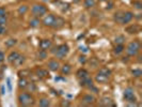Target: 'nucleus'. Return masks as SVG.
I'll list each match as a JSON object with an SVG mask.
<instances>
[{
    "instance_id": "obj_1",
    "label": "nucleus",
    "mask_w": 142,
    "mask_h": 107,
    "mask_svg": "<svg viewBox=\"0 0 142 107\" xmlns=\"http://www.w3.org/2000/svg\"><path fill=\"white\" fill-rule=\"evenodd\" d=\"M140 48H141L140 42L139 41H134V42H130L128 44L127 48H126V53H127L128 56L134 57V56H136L140 52Z\"/></svg>"
},
{
    "instance_id": "obj_2",
    "label": "nucleus",
    "mask_w": 142,
    "mask_h": 107,
    "mask_svg": "<svg viewBox=\"0 0 142 107\" xmlns=\"http://www.w3.org/2000/svg\"><path fill=\"white\" fill-rule=\"evenodd\" d=\"M18 102L22 106H30L34 104V99L27 92H22L18 95Z\"/></svg>"
},
{
    "instance_id": "obj_3",
    "label": "nucleus",
    "mask_w": 142,
    "mask_h": 107,
    "mask_svg": "<svg viewBox=\"0 0 142 107\" xmlns=\"http://www.w3.org/2000/svg\"><path fill=\"white\" fill-rule=\"evenodd\" d=\"M70 52V47L67 44H61L57 47V50L55 53V56L59 59H63Z\"/></svg>"
},
{
    "instance_id": "obj_4",
    "label": "nucleus",
    "mask_w": 142,
    "mask_h": 107,
    "mask_svg": "<svg viewBox=\"0 0 142 107\" xmlns=\"http://www.w3.org/2000/svg\"><path fill=\"white\" fill-rule=\"evenodd\" d=\"M31 12L34 15V17H39V16H43L47 13V8L44 4H34L31 9Z\"/></svg>"
},
{
    "instance_id": "obj_5",
    "label": "nucleus",
    "mask_w": 142,
    "mask_h": 107,
    "mask_svg": "<svg viewBox=\"0 0 142 107\" xmlns=\"http://www.w3.org/2000/svg\"><path fill=\"white\" fill-rule=\"evenodd\" d=\"M124 99L126 102H129V103H136L137 102V98L135 95V92L132 88H126L124 91Z\"/></svg>"
},
{
    "instance_id": "obj_6",
    "label": "nucleus",
    "mask_w": 142,
    "mask_h": 107,
    "mask_svg": "<svg viewBox=\"0 0 142 107\" xmlns=\"http://www.w3.org/2000/svg\"><path fill=\"white\" fill-rule=\"evenodd\" d=\"M134 13L133 12H124L123 13V16H122V19H121V24L122 25H125V24H128L129 22H132V19L134 18Z\"/></svg>"
},
{
    "instance_id": "obj_7",
    "label": "nucleus",
    "mask_w": 142,
    "mask_h": 107,
    "mask_svg": "<svg viewBox=\"0 0 142 107\" xmlns=\"http://www.w3.org/2000/svg\"><path fill=\"white\" fill-rule=\"evenodd\" d=\"M55 15L52 14H49V15H46V16L43 18V25L46 26V27H52V24H54V21H55Z\"/></svg>"
},
{
    "instance_id": "obj_8",
    "label": "nucleus",
    "mask_w": 142,
    "mask_h": 107,
    "mask_svg": "<svg viewBox=\"0 0 142 107\" xmlns=\"http://www.w3.org/2000/svg\"><path fill=\"white\" fill-rule=\"evenodd\" d=\"M95 102V98L92 94H85L81 99V105H91Z\"/></svg>"
},
{
    "instance_id": "obj_9",
    "label": "nucleus",
    "mask_w": 142,
    "mask_h": 107,
    "mask_svg": "<svg viewBox=\"0 0 142 107\" xmlns=\"http://www.w3.org/2000/svg\"><path fill=\"white\" fill-rule=\"evenodd\" d=\"M79 83H80V86L87 87V88H90V87L93 86V79L91 77H89V76H87V77H83V78H80Z\"/></svg>"
},
{
    "instance_id": "obj_10",
    "label": "nucleus",
    "mask_w": 142,
    "mask_h": 107,
    "mask_svg": "<svg viewBox=\"0 0 142 107\" xmlns=\"http://www.w3.org/2000/svg\"><path fill=\"white\" fill-rule=\"evenodd\" d=\"M52 46V43L50 40H42L40 42V48L43 50H47V49H50Z\"/></svg>"
},
{
    "instance_id": "obj_11",
    "label": "nucleus",
    "mask_w": 142,
    "mask_h": 107,
    "mask_svg": "<svg viewBox=\"0 0 142 107\" xmlns=\"http://www.w3.org/2000/svg\"><path fill=\"white\" fill-rule=\"evenodd\" d=\"M47 67H48V69L50 71L56 72V71H58L60 69V63L58 62L57 60H50L49 62H48V64H47Z\"/></svg>"
},
{
    "instance_id": "obj_12",
    "label": "nucleus",
    "mask_w": 142,
    "mask_h": 107,
    "mask_svg": "<svg viewBox=\"0 0 142 107\" xmlns=\"http://www.w3.org/2000/svg\"><path fill=\"white\" fill-rule=\"evenodd\" d=\"M64 24H65V21L63 19L62 17L58 16V17H55V21H54L52 27H54V28H57V29H59V28H61V27H63V26H64Z\"/></svg>"
},
{
    "instance_id": "obj_13",
    "label": "nucleus",
    "mask_w": 142,
    "mask_h": 107,
    "mask_svg": "<svg viewBox=\"0 0 142 107\" xmlns=\"http://www.w3.org/2000/svg\"><path fill=\"white\" fill-rule=\"evenodd\" d=\"M108 79H109L108 76H106V75H104V74H102V73H99V72L96 74L95 80H96L97 83H99V84H105V83L108 81Z\"/></svg>"
},
{
    "instance_id": "obj_14",
    "label": "nucleus",
    "mask_w": 142,
    "mask_h": 107,
    "mask_svg": "<svg viewBox=\"0 0 142 107\" xmlns=\"http://www.w3.org/2000/svg\"><path fill=\"white\" fill-rule=\"evenodd\" d=\"M24 62H25V56H23V55L19 54V55L16 57V59L13 61V64L16 65V67H19V65H22Z\"/></svg>"
},
{
    "instance_id": "obj_15",
    "label": "nucleus",
    "mask_w": 142,
    "mask_h": 107,
    "mask_svg": "<svg viewBox=\"0 0 142 107\" xmlns=\"http://www.w3.org/2000/svg\"><path fill=\"white\" fill-rule=\"evenodd\" d=\"M76 75H77V77L80 79V78H83V77H87V76H89V72L87 70H85V69H79V70L77 71Z\"/></svg>"
},
{
    "instance_id": "obj_16",
    "label": "nucleus",
    "mask_w": 142,
    "mask_h": 107,
    "mask_svg": "<svg viewBox=\"0 0 142 107\" xmlns=\"http://www.w3.org/2000/svg\"><path fill=\"white\" fill-rule=\"evenodd\" d=\"M139 26L138 25H132L130 27H128V28H126V31H127L128 33H130V34H133V33H137V32H139Z\"/></svg>"
},
{
    "instance_id": "obj_17",
    "label": "nucleus",
    "mask_w": 142,
    "mask_h": 107,
    "mask_svg": "<svg viewBox=\"0 0 142 107\" xmlns=\"http://www.w3.org/2000/svg\"><path fill=\"white\" fill-rule=\"evenodd\" d=\"M101 105H103V106H114V104H113L112 100H111V99H108V98H104V99H102V101H101Z\"/></svg>"
},
{
    "instance_id": "obj_18",
    "label": "nucleus",
    "mask_w": 142,
    "mask_h": 107,
    "mask_svg": "<svg viewBox=\"0 0 142 107\" xmlns=\"http://www.w3.org/2000/svg\"><path fill=\"white\" fill-rule=\"evenodd\" d=\"M124 49H125V47H124L123 44H118L117 46L114 47V49H113V53L115 55H120V54H122L124 52Z\"/></svg>"
},
{
    "instance_id": "obj_19",
    "label": "nucleus",
    "mask_w": 142,
    "mask_h": 107,
    "mask_svg": "<svg viewBox=\"0 0 142 107\" xmlns=\"http://www.w3.org/2000/svg\"><path fill=\"white\" fill-rule=\"evenodd\" d=\"M36 75H38V77L40 78H45L48 76V72H47L46 70H43V69H40L36 71Z\"/></svg>"
},
{
    "instance_id": "obj_20",
    "label": "nucleus",
    "mask_w": 142,
    "mask_h": 107,
    "mask_svg": "<svg viewBox=\"0 0 142 107\" xmlns=\"http://www.w3.org/2000/svg\"><path fill=\"white\" fill-rule=\"evenodd\" d=\"M85 7L87 9H90V8H94L96 4V1L95 0H85V2H83Z\"/></svg>"
},
{
    "instance_id": "obj_21",
    "label": "nucleus",
    "mask_w": 142,
    "mask_h": 107,
    "mask_svg": "<svg viewBox=\"0 0 142 107\" xmlns=\"http://www.w3.org/2000/svg\"><path fill=\"white\" fill-rule=\"evenodd\" d=\"M27 85H28V80L25 77H20L19 80H18V87L20 89H26Z\"/></svg>"
},
{
    "instance_id": "obj_22",
    "label": "nucleus",
    "mask_w": 142,
    "mask_h": 107,
    "mask_svg": "<svg viewBox=\"0 0 142 107\" xmlns=\"http://www.w3.org/2000/svg\"><path fill=\"white\" fill-rule=\"evenodd\" d=\"M71 71H72V68H71L70 64H64V65L62 67V69H61V72H62L63 75H67V74H70Z\"/></svg>"
},
{
    "instance_id": "obj_23",
    "label": "nucleus",
    "mask_w": 142,
    "mask_h": 107,
    "mask_svg": "<svg viewBox=\"0 0 142 107\" xmlns=\"http://www.w3.org/2000/svg\"><path fill=\"white\" fill-rule=\"evenodd\" d=\"M19 55V53L18 52H11V54L9 55V57H8V60H9V62L10 63H13V61L16 59V57Z\"/></svg>"
},
{
    "instance_id": "obj_24",
    "label": "nucleus",
    "mask_w": 142,
    "mask_h": 107,
    "mask_svg": "<svg viewBox=\"0 0 142 107\" xmlns=\"http://www.w3.org/2000/svg\"><path fill=\"white\" fill-rule=\"evenodd\" d=\"M50 105V101L48 99H46V98H43L40 100V106L42 107H48Z\"/></svg>"
},
{
    "instance_id": "obj_25",
    "label": "nucleus",
    "mask_w": 142,
    "mask_h": 107,
    "mask_svg": "<svg viewBox=\"0 0 142 107\" xmlns=\"http://www.w3.org/2000/svg\"><path fill=\"white\" fill-rule=\"evenodd\" d=\"M123 13L124 12H121V11H118L115 14H114V21L119 24H121V19H122V16H123Z\"/></svg>"
},
{
    "instance_id": "obj_26",
    "label": "nucleus",
    "mask_w": 142,
    "mask_h": 107,
    "mask_svg": "<svg viewBox=\"0 0 142 107\" xmlns=\"http://www.w3.org/2000/svg\"><path fill=\"white\" fill-rule=\"evenodd\" d=\"M27 11H28V6H26V4H24V6H20L19 8H18V14L19 15H24V14H26L27 13Z\"/></svg>"
},
{
    "instance_id": "obj_27",
    "label": "nucleus",
    "mask_w": 142,
    "mask_h": 107,
    "mask_svg": "<svg viewBox=\"0 0 142 107\" xmlns=\"http://www.w3.org/2000/svg\"><path fill=\"white\" fill-rule=\"evenodd\" d=\"M39 25H40V19L38 17H34V18H32V19L30 21V26L32 27V28H35Z\"/></svg>"
},
{
    "instance_id": "obj_28",
    "label": "nucleus",
    "mask_w": 142,
    "mask_h": 107,
    "mask_svg": "<svg viewBox=\"0 0 142 107\" xmlns=\"http://www.w3.org/2000/svg\"><path fill=\"white\" fill-rule=\"evenodd\" d=\"M17 43V40H15V39H10V40H8V41H6V45L8 47H12V46H14L15 44Z\"/></svg>"
},
{
    "instance_id": "obj_29",
    "label": "nucleus",
    "mask_w": 142,
    "mask_h": 107,
    "mask_svg": "<svg viewBox=\"0 0 142 107\" xmlns=\"http://www.w3.org/2000/svg\"><path fill=\"white\" fill-rule=\"evenodd\" d=\"M99 73H102V74L108 76V77H110V75H111V71H110L109 69H107V68H102V69L99 70Z\"/></svg>"
},
{
    "instance_id": "obj_30",
    "label": "nucleus",
    "mask_w": 142,
    "mask_h": 107,
    "mask_svg": "<svg viewBox=\"0 0 142 107\" xmlns=\"http://www.w3.org/2000/svg\"><path fill=\"white\" fill-rule=\"evenodd\" d=\"M125 42V37L124 35H119V37H117L115 38V40H114V43L118 45V44H123Z\"/></svg>"
},
{
    "instance_id": "obj_31",
    "label": "nucleus",
    "mask_w": 142,
    "mask_h": 107,
    "mask_svg": "<svg viewBox=\"0 0 142 107\" xmlns=\"http://www.w3.org/2000/svg\"><path fill=\"white\" fill-rule=\"evenodd\" d=\"M132 74H133V76H135V77H140V76L142 75V71L140 69H136V70L132 71Z\"/></svg>"
},
{
    "instance_id": "obj_32",
    "label": "nucleus",
    "mask_w": 142,
    "mask_h": 107,
    "mask_svg": "<svg viewBox=\"0 0 142 107\" xmlns=\"http://www.w3.org/2000/svg\"><path fill=\"white\" fill-rule=\"evenodd\" d=\"M132 3H133V6H134L136 9H138V10H141V9H142V2L139 1V0H135V1H133Z\"/></svg>"
},
{
    "instance_id": "obj_33",
    "label": "nucleus",
    "mask_w": 142,
    "mask_h": 107,
    "mask_svg": "<svg viewBox=\"0 0 142 107\" xmlns=\"http://www.w3.org/2000/svg\"><path fill=\"white\" fill-rule=\"evenodd\" d=\"M38 57H39V59H45V58L47 57V53H46V50L40 49V52L38 53Z\"/></svg>"
},
{
    "instance_id": "obj_34",
    "label": "nucleus",
    "mask_w": 142,
    "mask_h": 107,
    "mask_svg": "<svg viewBox=\"0 0 142 107\" xmlns=\"http://www.w3.org/2000/svg\"><path fill=\"white\" fill-rule=\"evenodd\" d=\"M26 89H29L30 91H34V90H35V86H34V84H33V83H28V85H27Z\"/></svg>"
},
{
    "instance_id": "obj_35",
    "label": "nucleus",
    "mask_w": 142,
    "mask_h": 107,
    "mask_svg": "<svg viewBox=\"0 0 142 107\" xmlns=\"http://www.w3.org/2000/svg\"><path fill=\"white\" fill-rule=\"evenodd\" d=\"M7 15H6V16H2V17H0V25H1V26H4L6 24H7Z\"/></svg>"
},
{
    "instance_id": "obj_36",
    "label": "nucleus",
    "mask_w": 142,
    "mask_h": 107,
    "mask_svg": "<svg viewBox=\"0 0 142 107\" xmlns=\"http://www.w3.org/2000/svg\"><path fill=\"white\" fill-rule=\"evenodd\" d=\"M6 14H7V12H6V9H4V8H0V17L6 16Z\"/></svg>"
},
{
    "instance_id": "obj_37",
    "label": "nucleus",
    "mask_w": 142,
    "mask_h": 107,
    "mask_svg": "<svg viewBox=\"0 0 142 107\" xmlns=\"http://www.w3.org/2000/svg\"><path fill=\"white\" fill-rule=\"evenodd\" d=\"M7 86H8L9 91H12V84H11V79H10V78L7 79Z\"/></svg>"
},
{
    "instance_id": "obj_38",
    "label": "nucleus",
    "mask_w": 142,
    "mask_h": 107,
    "mask_svg": "<svg viewBox=\"0 0 142 107\" xmlns=\"http://www.w3.org/2000/svg\"><path fill=\"white\" fill-rule=\"evenodd\" d=\"M89 89H90L91 91H93V92H94V93H98V89H97L96 87H94V85H93L92 87H90Z\"/></svg>"
},
{
    "instance_id": "obj_39",
    "label": "nucleus",
    "mask_w": 142,
    "mask_h": 107,
    "mask_svg": "<svg viewBox=\"0 0 142 107\" xmlns=\"http://www.w3.org/2000/svg\"><path fill=\"white\" fill-rule=\"evenodd\" d=\"M4 59H6V56H4V54H3L2 52H0V63H1V62H3V61H4Z\"/></svg>"
},
{
    "instance_id": "obj_40",
    "label": "nucleus",
    "mask_w": 142,
    "mask_h": 107,
    "mask_svg": "<svg viewBox=\"0 0 142 107\" xmlns=\"http://www.w3.org/2000/svg\"><path fill=\"white\" fill-rule=\"evenodd\" d=\"M4 32H6V28H4V26H1V25H0V35H2Z\"/></svg>"
},
{
    "instance_id": "obj_41",
    "label": "nucleus",
    "mask_w": 142,
    "mask_h": 107,
    "mask_svg": "<svg viewBox=\"0 0 142 107\" xmlns=\"http://www.w3.org/2000/svg\"><path fill=\"white\" fill-rule=\"evenodd\" d=\"M79 62L80 63H86V57L85 56H80L79 57Z\"/></svg>"
},
{
    "instance_id": "obj_42",
    "label": "nucleus",
    "mask_w": 142,
    "mask_h": 107,
    "mask_svg": "<svg viewBox=\"0 0 142 107\" xmlns=\"http://www.w3.org/2000/svg\"><path fill=\"white\" fill-rule=\"evenodd\" d=\"M70 105H71V103L69 101H65V102H62L61 103V106H70Z\"/></svg>"
},
{
    "instance_id": "obj_43",
    "label": "nucleus",
    "mask_w": 142,
    "mask_h": 107,
    "mask_svg": "<svg viewBox=\"0 0 142 107\" xmlns=\"http://www.w3.org/2000/svg\"><path fill=\"white\" fill-rule=\"evenodd\" d=\"M112 7H113V3H112V2H109V3L107 4V9H108V10L112 9Z\"/></svg>"
},
{
    "instance_id": "obj_44",
    "label": "nucleus",
    "mask_w": 142,
    "mask_h": 107,
    "mask_svg": "<svg viewBox=\"0 0 142 107\" xmlns=\"http://www.w3.org/2000/svg\"><path fill=\"white\" fill-rule=\"evenodd\" d=\"M56 50H57V47H54V48H52V49H51L50 52H51V53H52V54L55 55V53H56Z\"/></svg>"
},
{
    "instance_id": "obj_45",
    "label": "nucleus",
    "mask_w": 142,
    "mask_h": 107,
    "mask_svg": "<svg viewBox=\"0 0 142 107\" xmlns=\"http://www.w3.org/2000/svg\"><path fill=\"white\" fill-rule=\"evenodd\" d=\"M137 15H138V16H136V17H137L138 19H140V18H141V16H140V15H141V14H137Z\"/></svg>"
},
{
    "instance_id": "obj_46",
    "label": "nucleus",
    "mask_w": 142,
    "mask_h": 107,
    "mask_svg": "<svg viewBox=\"0 0 142 107\" xmlns=\"http://www.w3.org/2000/svg\"><path fill=\"white\" fill-rule=\"evenodd\" d=\"M98 1H105V0H98Z\"/></svg>"
}]
</instances>
